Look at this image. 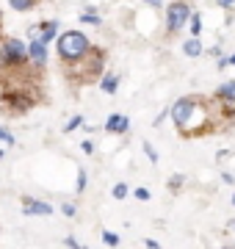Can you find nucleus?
Here are the masks:
<instances>
[{"mask_svg": "<svg viewBox=\"0 0 235 249\" xmlns=\"http://www.w3.org/2000/svg\"><path fill=\"white\" fill-rule=\"evenodd\" d=\"M169 114H172L177 130H183V133H194V127L205 124V108L197 97H180Z\"/></svg>", "mask_w": 235, "mask_h": 249, "instance_id": "nucleus-1", "label": "nucleus"}, {"mask_svg": "<svg viewBox=\"0 0 235 249\" xmlns=\"http://www.w3.org/2000/svg\"><path fill=\"white\" fill-rule=\"evenodd\" d=\"M89 39L81 31H64L58 36V55L64 61H81L83 55L89 53Z\"/></svg>", "mask_w": 235, "mask_h": 249, "instance_id": "nucleus-2", "label": "nucleus"}, {"mask_svg": "<svg viewBox=\"0 0 235 249\" xmlns=\"http://www.w3.org/2000/svg\"><path fill=\"white\" fill-rule=\"evenodd\" d=\"M188 17H191V9L185 3H172L169 11H166V28H169V34L183 31V25L188 22Z\"/></svg>", "mask_w": 235, "mask_h": 249, "instance_id": "nucleus-3", "label": "nucleus"}, {"mask_svg": "<svg viewBox=\"0 0 235 249\" xmlns=\"http://www.w3.org/2000/svg\"><path fill=\"white\" fill-rule=\"evenodd\" d=\"M3 58H6L9 64H25L28 61V47L22 45L19 39L11 36V39L3 42Z\"/></svg>", "mask_w": 235, "mask_h": 249, "instance_id": "nucleus-4", "label": "nucleus"}, {"mask_svg": "<svg viewBox=\"0 0 235 249\" xmlns=\"http://www.w3.org/2000/svg\"><path fill=\"white\" fill-rule=\"evenodd\" d=\"M22 211H25L28 216H50L53 213L50 202H36V199H25V202H22Z\"/></svg>", "mask_w": 235, "mask_h": 249, "instance_id": "nucleus-5", "label": "nucleus"}, {"mask_svg": "<svg viewBox=\"0 0 235 249\" xmlns=\"http://www.w3.org/2000/svg\"><path fill=\"white\" fill-rule=\"evenodd\" d=\"M127 127H130V119L122 114H111L108 122H105V130L108 133H127Z\"/></svg>", "mask_w": 235, "mask_h": 249, "instance_id": "nucleus-6", "label": "nucleus"}, {"mask_svg": "<svg viewBox=\"0 0 235 249\" xmlns=\"http://www.w3.org/2000/svg\"><path fill=\"white\" fill-rule=\"evenodd\" d=\"M28 58H34V64H45V61H47V47H45V42L34 39V42L28 45Z\"/></svg>", "mask_w": 235, "mask_h": 249, "instance_id": "nucleus-7", "label": "nucleus"}, {"mask_svg": "<svg viewBox=\"0 0 235 249\" xmlns=\"http://www.w3.org/2000/svg\"><path fill=\"white\" fill-rule=\"evenodd\" d=\"M183 53L188 55V58H199V55H202V42H199L197 36H191L188 42L183 45Z\"/></svg>", "mask_w": 235, "mask_h": 249, "instance_id": "nucleus-8", "label": "nucleus"}, {"mask_svg": "<svg viewBox=\"0 0 235 249\" xmlns=\"http://www.w3.org/2000/svg\"><path fill=\"white\" fill-rule=\"evenodd\" d=\"M100 89L105 91V94H114V91L119 89V78L117 75H105V78L100 80Z\"/></svg>", "mask_w": 235, "mask_h": 249, "instance_id": "nucleus-9", "label": "nucleus"}, {"mask_svg": "<svg viewBox=\"0 0 235 249\" xmlns=\"http://www.w3.org/2000/svg\"><path fill=\"white\" fill-rule=\"evenodd\" d=\"M55 31H58L55 22H45V25H42V36H39V42H45V45H47V42L55 36Z\"/></svg>", "mask_w": 235, "mask_h": 249, "instance_id": "nucleus-10", "label": "nucleus"}, {"mask_svg": "<svg viewBox=\"0 0 235 249\" xmlns=\"http://www.w3.org/2000/svg\"><path fill=\"white\" fill-rule=\"evenodd\" d=\"M218 97H230V100H235V80H227L224 86L218 89Z\"/></svg>", "mask_w": 235, "mask_h": 249, "instance_id": "nucleus-11", "label": "nucleus"}, {"mask_svg": "<svg viewBox=\"0 0 235 249\" xmlns=\"http://www.w3.org/2000/svg\"><path fill=\"white\" fill-rule=\"evenodd\" d=\"M11 3V9H17V11H25V9H31L36 0H9Z\"/></svg>", "mask_w": 235, "mask_h": 249, "instance_id": "nucleus-12", "label": "nucleus"}, {"mask_svg": "<svg viewBox=\"0 0 235 249\" xmlns=\"http://www.w3.org/2000/svg\"><path fill=\"white\" fill-rule=\"evenodd\" d=\"M102 244H108V247H119V235H117V232H111V230H105V232H102Z\"/></svg>", "mask_w": 235, "mask_h": 249, "instance_id": "nucleus-13", "label": "nucleus"}, {"mask_svg": "<svg viewBox=\"0 0 235 249\" xmlns=\"http://www.w3.org/2000/svg\"><path fill=\"white\" fill-rule=\"evenodd\" d=\"M81 122H83V116H72L69 122L64 124V133H72V130H78V127H81Z\"/></svg>", "mask_w": 235, "mask_h": 249, "instance_id": "nucleus-14", "label": "nucleus"}, {"mask_svg": "<svg viewBox=\"0 0 235 249\" xmlns=\"http://www.w3.org/2000/svg\"><path fill=\"white\" fill-rule=\"evenodd\" d=\"M81 22H91V25H100V17L94 11H83L81 14Z\"/></svg>", "mask_w": 235, "mask_h": 249, "instance_id": "nucleus-15", "label": "nucleus"}, {"mask_svg": "<svg viewBox=\"0 0 235 249\" xmlns=\"http://www.w3.org/2000/svg\"><path fill=\"white\" fill-rule=\"evenodd\" d=\"M127 196V186L125 183H117V186H114V199H125Z\"/></svg>", "mask_w": 235, "mask_h": 249, "instance_id": "nucleus-16", "label": "nucleus"}, {"mask_svg": "<svg viewBox=\"0 0 235 249\" xmlns=\"http://www.w3.org/2000/svg\"><path fill=\"white\" fill-rule=\"evenodd\" d=\"M191 34H194V36H199V31H202V22H199V17H197V14H191Z\"/></svg>", "mask_w": 235, "mask_h": 249, "instance_id": "nucleus-17", "label": "nucleus"}, {"mask_svg": "<svg viewBox=\"0 0 235 249\" xmlns=\"http://www.w3.org/2000/svg\"><path fill=\"white\" fill-rule=\"evenodd\" d=\"M141 147H144V152H147V158L152 160V163H158V155H155V150H152V144H150V142H144V144H141Z\"/></svg>", "mask_w": 235, "mask_h": 249, "instance_id": "nucleus-18", "label": "nucleus"}, {"mask_svg": "<svg viewBox=\"0 0 235 249\" xmlns=\"http://www.w3.org/2000/svg\"><path fill=\"white\" fill-rule=\"evenodd\" d=\"M0 139H3L6 144H14V136H11L9 130H6V127H0Z\"/></svg>", "mask_w": 235, "mask_h": 249, "instance_id": "nucleus-19", "label": "nucleus"}, {"mask_svg": "<svg viewBox=\"0 0 235 249\" xmlns=\"http://www.w3.org/2000/svg\"><path fill=\"white\" fill-rule=\"evenodd\" d=\"M136 196L141 202H147V199H150V188H136Z\"/></svg>", "mask_w": 235, "mask_h": 249, "instance_id": "nucleus-20", "label": "nucleus"}, {"mask_svg": "<svg viewBox=\"0 0 235 249\" xmlns=\"http://www.w3.org/2000/svg\"><path fill=\"white\" fill-rule=\"evenodd\" d=\"M83 188H86V172H78V191H83Z\"/></svg>", "mask_w": 235, "mask_h": 249, "instance_id": "nucleus-21", "label": "nucleus"}, {"mask_svg": "<svg viewBox=\"0 0 235 249\" xmlns=\"http://www.w3.org/2000/svg\"><path fill=\"white\" fill-rule=\"evenodd\" d=\"M81 150L86 152V155H91V152H94V144H91V142H83V144H81Z\"/></svg>", "mask_w": 235, "mask_h": 249, "instance_id": "nucleus-22", "label": "nucleus"}, {"mask_svg": "<svg viewBox=\"0 0 235 249\" xmlns=\"http://www.w3.org/2000/svg\"><path fill=\"white\" fill-rule=\"evenodd\" d=\"M61 211H64V213H67V216H75V205H69V202H67V205H64V208H61Z\"/></svg>", "mask_w": 235, "mask_h": 249, "instance_id": "nucleus-23", "label": "nucleus"}, {"mask_svg": "<svg viewBox=\"0 0 235 249\" xmlns=\"http://www.w3.org/2000/svg\"><path fill=\"white\" fill-rule=\"evenodd\" d=\"M64 247H72L75 249V247H78V241H75V238H64Z\"/></svg>", "mask_w": 235, "mask_h": 249, "instance_id": "nucleus-24", "label": "nucleus"}, {"mask_svg": "<svg viewBox=\"0 0 235 249\" xmlns=\"http://www.w3.org/2000/svg\"><path fill=\"white\" fill-rule=\"evenodd\" d=\"M147 3H150V6H155V9H161V3H163V0H147Z\"/></svg>", "mask_w": 235, "mask_h": 249, "instance_id": "nucleus-25", "label": "nucleus"}, {"mask_svg": "<svg viewBox=\"0 0 235 249\" xmlns=\"http://www.w3.org/2000/svg\"><path fill=\"white\" fill-rule=\"evenodd\" d=\"M218 3H221L224 9H230V6H233V0H218Z\"/></svg>", "mask_w": 235, "mask_h": 249, "instance_id": "nucleus-26", "label": "nucleus"}, {"mask_svg": "<svg viewBox=\"0 0 235 249\" xmlns=\"http://www.w3.org/2000/svg\"><path fill=\"white\" fill-rule=\"evenodd\" d=\"M230 64H235V55H230Z\"/></svg>", "mask_w": 235, "mask_h": 249, "instance_id": "nucleus-27", "label": "nucleus"}, {"mask_svg": "<svg viewBox=\"0 0 235 249\" xmlns=\"http://www.w3.org/2000/svg\"><path fill=\"white\" fill-rule=\"evenodd\" d=\"M230 227H233V230H235V219H233V222H230Z\"/></svg>", "mask_w": 235, "mask_h": 249, "instance_id": "nucleus-28", "label": "nucleus"}, {"mask_svg": "<svg viewBox=\"0 0 235 249\" xmlns=\"http://www.w3.org/2000/svg\"><path fill=\"white\" fill-rule=\"evenodd\" d=\"M233 205H235V196H233Z\"/></svg>", "mask_w": 235, "mask_h": 249, "instance_id": "nucleus-29", "label": "nucleus"}, {"mask_svg": "<svg viewBox=\"0 0 235 249\" xmlns=\"http://www.w3.org/2000/svg\"><path fill=\"white\" fill-rule=\"evenodd\" d=\"M0 158H3V152H0Z\"/></svg>", "mask_w": 235, "mask_h": 249, "instance_id": "nucleus-30", "label": "nucleus"}]
</instances>
